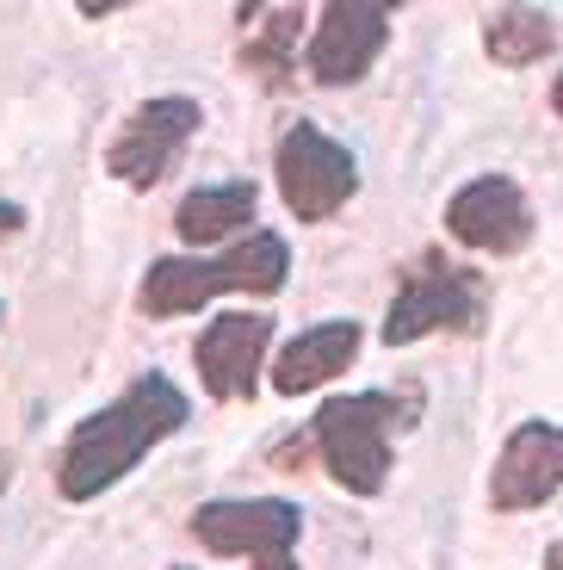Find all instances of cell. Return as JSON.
<instances>
[{"instance_id":"cell-2","label":"cell","mask_w":563,"mask_h":570,"mask_svg":"<svg viewBox=\"0 0 563 570\" xmlns=\"http://www.w3.org/2000/svg\"><path fill=\"white\" fill-rule=\"evenodd\" d=\"M285 267H292V255H285V243L273 229L248 236L241 248H229L217 261L161 255L149 267V279H142V316H186L198 304H211L217 292H260V298H273L285 285Z\"/></svg>"},{"instance_id":"cell-10","label":"cell","mask_w":563,"mask_h":570,"mask_svg":"<svg viewBox=\"0 0 563 570\" xmlns=\"http://www.w3.org/2000/svg\"><path fill=\"white\" fill-rule=\"evenodd\" d=\"M557 490H563V428H551V422L514 428V441L502 446V459H495L490 502L502 514H514V509L551 502Z\"/></svg>"},{"instance_id":"cell-11","label":"cell","mask_w":563,"mask_h":570,"mask_svg":"<svg viewBox=\"0 0 563 570\" xmlns=\"http://www.w3.org/2000/svg\"><path fill=\"white\" fill-rule=\"evenodd\" d=\"M267 335L273 323L267 316H217L205 335H198V379H205V391H211L217 403H248L254 397V366H260V354H267Z\"/></svg>"},{"instance_id":"cell-18","label":"cell","mask_w":563,"mask_h":570,"mask_svg":"<svg viewBox=\"0 0 563 570\" xmlns=\"http://www.w3.org/2000/svg\"><path fill=\"white\" fill-rule=\"evenodd\" d=\"M551 106H557V112H563V75H557V87H551Z\"/></svg>"},{"instance_id":"cell-12","label":"cell","mask_w":563,"mask_h":570,"mask_svg":"<svg viewBox=\"0 0 563 570\" xmlns=\"http://www.w3.org/2000/svg\"><path fill=\"white\" fill-rule=\"evenodd\" d=\"M353 354H359V323L304 328V335H292V342H285L279 366H273V385H279L285 397H304V391L328 385L340 366H353Z\"/></svg>"},{"instance_id":"cell-1","label":"cell","mask_w":563,"mask_h":570,"mask_svg":"<svg viewBox=\"0 0 563 570\" xmlns=\"http://www.w3.org/2000/svg\"><path fill=\"white\" fill-rule=\"evenodd\" d=\"M180 422H186L180 385H174V379H161V372L137 379V385H130L112 410L87 415V422L69 434L62 465H57V490L69 502H93L99 490H112L156 441H168Z\"/></svg>"},{"instance_id":"cell-5","label":"cell","mask_w":563,"mask_h":570,"mask_svg":"<svg viewBox=\"0 0 563 570\" xmlns=\"http://www.w3.org/2000/svg\"><path fill=\"white\" fill-rule=\"evenodd\" d=\"M353 186H359V168L335 137H323L316 125H292L279 137V193L292 205V217L323 224L353 199Z\"/></svg>"},{"instance_id":"cell-17","label":"cell","mask_w":563,"mask_h":570,"mask_svg":"<svg viewBox=\"0 0 563 570\" xmlns=\"http://www.w3.org/2000/svg\"><path fill=\"white\" fill-rule=\"evenodd\" d=\"M254 570H292V558H260Z\"/></svg>"},{"instance_id":"cell-9","label":"cell","mask_w":563,"mask_h":570,"mask_svg":"<svg viewBox=\"0 0 563 570\" xmlns=\"http://www.w3.org/2000/svg\"><path fill=\"white\" fill-rule=\"evenodd\" d=\"M384 38H391V7L378 0H335L323 7V26L310 38V75L323 87H347L378 62Z\"/></svg>"},{"instance_id":"cell-19","label":"cell","mask_w":563,"mask_h":570,"mask_svg":"<svg viewBox=\"0 0 563 570\" xmlns=\"http://www.w3.org/2000/svg\"><path fill=\"white\" fill-rule=\"evenodd\" d=\"M551 570H563V540H557V546H551Z\"/></svg>"},{"instance_id":"cell-7","label":"cell","mask_w":563,"mask_h":570,"mask_svg":"<svg viewBox=\"0 0 563 570\" xmlns=\"http://www.w3.org/2000/svg\"><path fill=\"white\" fill-rule=\"evenodd\" d=\"M452 243L477 248V255H521L533 243V205L507 174H483V180L458 186L446 205Z\"/></svg>"},{"instance_id":"cell-6","label":"cell","mask_w":563,"mask_h":570,"mask_svg":"<svg viewBox=\"0 0 563 570\" xmlns=\"http://www.w3.org/2000/svg\"><path fill=\"white\" fill-rule=\"evenodd\" d=\"M198 100H180V94H168V100H142L137 112L125 118V130H118V142L106 149V168L118 174L125 186H156L161 174L174 168V156L186 149V137L198 130Z\"/></svg>"},{"instance_id":"cell-15","label":"cell","mask_w":563,"mask_h":570,"mask_svg":"<svg viewBox=\"0 0 563 570\" xmlns=\"http://www.w3.org/2000/svg\"><path fill=\"white\" fill-rule=\"evenodd\" d=\"M297 7H273L267 13V26H260V38H248L241 43V69L254 75L260 87H273L279 94L285 81H292V43H297Z\"/></svg>"},{"instance_id":"cell-16","label":"cell","mask_w":563,"mask_h":570,"mask_svg":"<svg viewBox=\"0 0 563 570\" xmlns=\"http://www.w3.org/2000/svg\"><path fill=\"white\" fill-rule=\"evenodd\" d=\"M13 229H19V205L0 199V236H13Z\"/></svg>"},{"instance_id":"cell-13","label":"cell","mask_w":563,"mask_h":570,"mask_svg":"<svg viewBox=\"0 0 563 570\" xmlns=\"http://www.w3.org/2000/svg\"><path fill=\"white\" fill-rule=\"evenodd\" d=\"M248 217H254V186L248 180H236V186H198V193H186V199H180L174 229H180L186 243H224V236H236Z\"/></svg>"},{"instance_id":"cell-3","label":"cell","mask_w":563,"mask_h":570,"mask_svg":"<svg viewBox=\"0 0 563 570\" xmlns=\"http://www.w3.org/2000/svg\"><path fill=\"white\" fill-rule=\"evenodd\" d=\"M396 410H403V397H391V391H359V397H335L316 410L310 434L323 446V465L340 490H353V497H378L384 490Z\"/></svg>"},{"instance_id":"cell-4","label":"cell","mask_w":563,"mask_h":570,"mask_svg":"<svg viewBox=\"0 0 563 570\" xmlns=\"http://www.w3.org/2000/svg\"><path fill=\"white\" fill-rule=\"evenodd\" d=\"M483 273L477 267H452L439 255H422L415 267H403V292H396L391 316H384V342L391 347H408L422 342V335H477L483 328Z\"/></svg>"},{"instance_id":"cell-8","label":"cell","mask_w":563,"mask_h":570,"mask_svg":"<svg viewBox=\"0 0 563 570\" xmlns=\"http://www.w3.org/2000/svg\"><path fill=\"white\" fill-rule=\"evenodd\" d=\"M304 514L292 502H205L192 514V540L217 558H292Z\"/></svg>"},{"instance_id":"cell-14","label":"cell","mask_w":563,"mask_h":570,"mask_svg":"<svg viewBox=\"0 0 563 570\" xmlns=\"http://www.w3.org/2000/svg\"><path fill=\"white\" fill-rule=\"evenodd\" d=\"M551 43H557V26H551V13H539V7H502V13H490V26H483V50H490L495 62H507V69L539 62Z\"/></svg>"}]
</instances>
